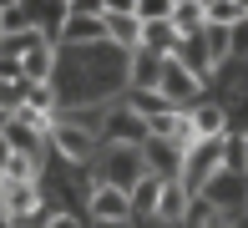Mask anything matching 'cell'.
<instances>
[{
	"mask_svg": "<svg viewBox=\"0 0 248 228\" xmlns=\"http://www.w3.org/2000/svg\"><path fill=\"white\" fill-rule=\"evenodd\" d=\"M0 36H5V10H0Z\"/></svg>",
	"mask_w": 248,
	"mask_h": 228,
	"instance_id": "4316f807",
	"label": "cell"
},
{
	"mask_svg": "<svg viewBox=\"0 0 248 228\" xmlns=\"http://www.w3.org/2000/svg\"><path fill=\"white\" fill-rule=\"evenodd\" d=\"M26 91H31V76H0V112L16 117L26 107Z\"/></svg>",
	"mask_w": 248,
	"mask_h": 228,
	"instance_id": "9a60e30c",
	"label": "cell"
},
{
	"mask_svg": "<svg viewBox=\"0 0 248 228\" xmlns=\"http://www.w3.org/2000/svg\"><path fill=\"white\" fill-rule=\"evenodd\" d=\"M5 127H10V112H0V132H5Z\"/></svg>",
	"mask_w": 248,
	"mask_h": 228,
	"instance_id": "484cf974",
	"label": "cell"
},
{
	"mask_svg": "<svg viewBox=\"0 0 248 228\" xmlns=\"http://www.w3.org/2000/svg\"><path fill=\"white\" fill-rule=\"evenodd\" d=\"M223 167L248 178V132H223Z\"/></svg>",
	"mask_w": 248,
	"mask_h": 228,
	"instance_id": "5bb4252c",
	"label": "cell"
},
{
	"mask_svg": "<svg viewBox=\"0 0 248 228\" xmlns=\"http://www.w3.org/2000/svg\"><path fill=\"white\" fill-rule=\"evenodd\" d=\"M107 41L111 46H122V51H137V46H142V20L137 16H107Z\"/></svg>",
	"mask_w": 248,
	"mask_h": 228,
	"instance_id": "7c38bea8",
	"label": "cell"
},
{
	"mask_svg": "<svg viewBox=\"0 0 248 228\" xmlns=\"http://www.w3.org/2000/svg\"><path fill=\"white\" fill-rule=\"evenodd\" d=\"M142 152H147V173L152 178H183V167H187V147L172 142V137H147Z\"/></svg>",
	"mask_w": 248,
	"mask_h": 228,
	"instance_id": "8992f818",
	"label": "cell"
},
{
	"mask_svg": "<svg viewBox=\"0 0 248 228\" xmlns=\"http://www.w3.org/2000/svg\"><path fill=\"white\" fill-rule=\"evenodd\" d=\"M20 76H31V81H51L56 76V46L46 31H36V41L20 51Z\"/></svg>",
	"mask_w": 248,
	"mask_h": 228,
	"instance_id": "52a82bcc",
	"label": "cell"
},
{
	"mask_svg": "<svg viewBox=\"0 0 248 228\" xmlns=\"http://www.w3.org/2000/svg\"><path fill=\"white\" fill-rule=\"evenodd\" d=\"M10 157H16V142H10V132H0V167H5Z\"/></svg>",
	"mask_w": 248,
	"mask_h": 228,
	"instance_id": "603a6c76",
	"label": "cell"
},
{
	"mask_svg": "<svg viewBox=\"0 0 248 228\" xmlns=\"http://www.w3.org/2000/svg\"><path fill=\"white\" fill-rule=\"evenodd\" d=\"M61 41L66 46H101L107 41V16H81V10H71L61 26Z\"/></svg>",
	"mask_w": 248,
	"mask_h": 228,
	"instance_id": "ba28073f",
	"label": "cell"
},
{
	"mask_svg": "<svg viewBox=\"0 0 248 228\" xmlns=\"http://www.w3.org/2000/svg\"><path fill=\"white\" fill-rule=\"evenodd\" d=\"M193 198H198V193L187 188L183 178H157V193H152V213H147V218H152L157 228H183Z\"/></svg>",
	"mask_w": 248,
	"mask_h": 228,
	"instance_id": "7a4b0ae2",
	"label": "cell"
},
{
	"mask_svg": "<svg viewBox=\"0 0 248 228\" xmlns=\"http://www.w3.org/2000/svg\"><path fill=\"white\" fill-rule=\"evenodd\" d=\"M101 182H117V188H137L142 178H147V152L132 142H101Z\"/></svg>",
	"mask_w": 248,
	"mask_h": 228,
	"instance_id": "6da1fadb",
	"label": "cell"
},
{
	"mask_svg": "<svg viewBox=\"0 0 248 228\" xmlns=\"http://www.w3.org/2000/svg\"><path fill=\"white\" fill-rule=\"evenodd\" d=\"M71 10H81V16H107V0H71Z\"/></svg>",
	"mask_w": 248,
	"mask_h": 228,
	"instance_id": "44dd1931",
	"label": "cell"
},
{
	"mask_svg": "<svg viewBox=\"0 0 248 228\" xmlns=\"http://www.w3.org/2000/svg\"><path fill=\"white\" fill-rule=\"evenodd\" d=\"M96 228H132V218H111V223H96Z\"/></svg>",
	"mask_w": 248,
	"mask_h": 228,
	"instance_id": "cb8c5ba5",
	"label": "cell"
},
{
	"mask_svg": "<svg viewBox=\"0 0 248 228\" xmlns=\"http://www.w3.org/2000/svg\"><path fill=\"white\" fill-rule=\"evenodd\" d=\"M107 16H137V0H107Z\"/></svg>",
	"mask_w": 248,
	"mask_h": 228,
	"instance_id": "7402d4cb",
	"label": "cell"
},
{
	"mask_svg": "<svg viewBox=\"0 0 248 228\" xmlns=\"http://www.w3.org/2000/svg\"><path fill=\"white\" fill-rule=\"evenodd\" d=\"M157 91H162L172 107H193L198 91H202V76L193 66L183 61V56H162V71H157Z\"/></svg>",
	"mask_w": 248,
	"mask_h": 228,
	"instance_id": "3957f363",
	"label": "cell"
},
{
	"mask_svg": "<svg viewBox=\"0 0 248 228\" xmlns=\"http://www.w3.org/2000/svg\"><path fill=\"white\" fill-rule=\"evenodd\" d=\"M228 41H233V56H248V16L238 26H228Z\"/></svg>",
	"mask_w": 248,
	"mask_h": 228,
	"instance_id": "d6986e66",
	"label": "cell"
},
{
	"mask_svg": "<svg viewBox=\"0 0 248 228\" xmlns=\"http://www.w3.org/2000/svg\"><path fill=\"white\" fill-rule=\"evenodd\" d=\"M177 0H137V20H172Z\"/></svg>",
	"mask_w": 248,
	"mask_h": 228,
	"instance_id": "ac0fdd59",
	"label": "cell"
},
{
	"mask_svg": "<svg viewBox=\"0 0 248 228\" xmlns=\"http://www.w3.org/2000/svg\"><path fill=\"white\" fill-rule=\"evenodd\" d=\"M0 10H5V16H10V10H20V0H0Z\"/></svg>",
	"mask_w": 248,
	"mask_h": 228,
	"instance_id": "d4e9b609",
	"label": "cell"
},
{
	"mask_svg": "<svg viewBox=\"0 0 248 228\" xmlns=\"http://www.w3.org/2000/svg\"><path fill=\"white\" fill-rule=\"evenodd\" d=\"M187 122H193V137L202 142V137H223L228 132V112L218 107V101H193V107H187Z\"/></svg>",
	"mask_w": 248,
	"mask_h": 228,
	"instance_id": "9c48e42d",
	"label": "cell"
},
{
	"mask_svg": "<svg viewBox=\"0 0 248 228\" xmlns=\"http://www.w3.org/2000/svg\"><path fill=\"white\" fill-rule=\"evenodd\" d=\"M202 10H208V26H238V20L248 16L243 0H208Z\"/></svg>",
	"mask_w": 248,
	"mask_h": 228,
	"instance_id": "e0dca14e",
	"label": "cell"
},
{
	"mask_svg": "<svg viewBox=\"0 0 248 228\" xmlns=\"http://www.w3.org/2000/svg\"><path fill=\"white\" fill-rule=\"evenodd\" d=\"M183 228H233V208H223L218 198H193V208H187Z\"/></svg>",
	"mask_w": 248,
	"mask_h": 228,
	"instance_id": "30bf717a",
	"label": "cell"
},
{
	"mask_svg": "<svg viewBox=\"0 0 248 228\" xmlns=\"http://www.w3.org/2000/svg\"><path fill=\"white\" fill-rule=\"evenodd\" d=\"M86 213H92V223H111V218H132V193L117 188V182H92L86 188Z\"/></svg>",
	"mask_w": 248,
	"mask_h": 228,
	"instance_id": "5b68a950",
	"label": "cell"
},
{
	"mask_svg": "<svg viewBox=\"0 0 248 228\" xmlns=\"http://www.w3.org/2000/svg\"><path fill=\"white\" fill-rule=\"evenodd\" d=\"M152 137L147 127V117H142L132 101H122V107H111L107 117H101V142H132V147H142Z\"/></svg>",
	"mask_w": 248,
	"mask_h": 228,
	"instance_id": "277c9868",
	"label": "cell"
},
{
	"mask_svg": "<svg viewBox=\"0 0 248 228\" xmlns=\"http://www.w3.org/2000/svg\"><path fill=\"white\" fill-rule=\"evenodd\" d=\"M202 46H208V61H213V71H218V66L228 61V56H233L228 26H202Z\"/></svg>",
	"mask_w": 248,
	"mask_h": 228,
	"instance_id": "2e32d148",
	"label": "cell"
},
{
	"mask_svg": "<svg viewBox=\"0 0 248 228\" xmlns=\"http://www.w3.org/2000/svg\"><path fill=\"white\" fill-rule=\"evenodd\" d=\"M172 26H177V36H198V31L208 26L202 0H177V5H172Z\"/></svg>",
	"mask_w": 248,
	"mask_h": 228,
	"instance_id": "4fadbf2b",
	"label": "cell"
},
{
	"mask_svg": "<svg viewBox=\"0 0 248 228\" xmlns=\"http://www.w3.org/2000/svg\"><path fill=\"white\" fill-rule=\"evenodd\" d=\"M46 228H86V223H81V218H76V213H66V208H56Z\"/></svg>",
	"mask_w": 248,
	"mask_h": 228,
	"instance_id": "ffe728a7",
	"label": "cell"
},
{
	"mask_svg": "<svg viewBox=\"0 0 248 228\" xmlns=\"http://www.w3.org/2000/svg\"><path fill=\"white\" fill-rule=\"evenodd\" d=\"M177 46H183V36H177V26H172V20H142V46H137V51L177 56Z\"/></svg>",
	"mask_w": 248,
	"mask_h": 228,
	"instance_id": "8fae6325",
	"label": "cell"
}]
</instances>
